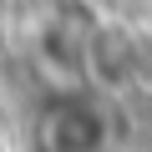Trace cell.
<instances>
[{
  "label": "cell",
  "mask_w": 152,
  "mask_h": 152,
  "mask_svg": "<svg viewBox=\"0 0 152 152\" xmlns=\"http://www.w3.org/2000/svg\"><path fill=\"white\" fill-rule=\"evenodd\" d=\"M112 117L91 91H56L36 117V147L41 152H107Z\"/></svg>",
  "instance_id": "obj_1"
},
{
  "label": "cell",
  "mask_w": 152,
  "mask_h": 152,
  "mask_svg": "<svg viewBox=\"0 0 152 152\" xmlns=\"http://www.w3.org/2000/svg\"><path fill=\"white\" fill-rule=\"evenodd\" d=\"M86 36L91 26L71 20V15H46L36 31V61L66 86H81L86 81Z\"/></svg>",
  "instance_id": "obj_2"
},
{
  "label": "cell",
  "mask_w": 152,
  "mask_h": 152,
  "mask_svg": "<svg viewBox=\"0 0 152 152\" xmlns=\"http://www.w3.org/2000/svg\"><path fill=\"white\" fill-rule=\"evenodd\" d=\"M132 71H137L132 36L117 31V26H91V36H86V81H96V86H127Z\"/></svg>",
  "instance_id": "obj_3"
},
{
  "label": "cell",
  "mask_w": 152,
  "mask_h": 152,
  "mask_svg": "<svg viewBox=\"0 0 152 152\" xmlns=\"http://www.w3.org/2000/svg\"><path fill=\"white\" fill-rule=\"evenodd\" d=\"M5 10H10V0H0V20H5Z\"/></svg>",
  "instance_id": "obj_4"
},
{
  "label": "cell",
  "mask_w": 152,
  "mask_h": 152,
  "mask_svg": "<svg viewBox=\"0 0 152 152\" xmlns=\"http://www.w3.org/2000/svg\"><path fill=\"white\" fill-rule=\"evenodd\" d=\"M31 152H41V147H31Z\"/></svg>",
  "instance_id": "obj_5"
}]
</instances>
